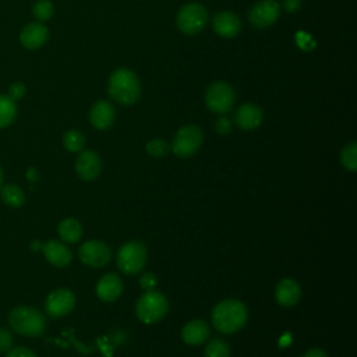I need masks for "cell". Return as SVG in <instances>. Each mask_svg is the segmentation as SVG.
Returning <instances> with one entry per match:
<instances>
[{"mask_svg": "<svg viewBox=\"0 0 357 357\" xmlns=\"http://www.w3.org/2000/svg\"><path fill=\"white\" fill-rule=\"evenodd\" d=\"M211 318L218 332L230 335L243 329L248 319V310L241 301L227 298L213 307Z\"/></svg>", "mask_w": 357, "mask_h": 357, "instance_id": "cell-1", "label": "cell"}, {"mask_svg": "<svg viewBox=\"0 0 357 357\" xmlns=\"http://www.w3.org/2000/svg\"><path fill=\"white\" fill-rule=\"evenodd\" d=\"M107 93L120 105H134L141 96L139 79L132 71L127 68H119L109 78Z\"/></svg>", "mask_w": 357, "mask_h": 357, "instance_id": "cell-2", "label": "cell"}, {"mask_svg": "<svg viewBox=\"0 0 357 357\" xmlns=\"http://www.w3.org/2000/svg\"><path fill=\"white\" fill-rule=\"evenodd\" d=\"M8 325L10 328L22 336H39L46 329V318L45 315L28 305H20L11 310L8 314Z\"/></svg>", "mask_w": 357, "mask_h": 357, "instance_id": "cell-3", "label": "cell"}, {"mask_svg": "<svg viewBox=\"0 0 357 357\" xmlns=\"http://www.w3.org/2000/svg\"><path fill=\"white\" fill-rule=\"evenodd\" d=\"M169 310L167 298L156 290L145 291L135 304V315L144 324H156L159 322Z\"/></svg>", "mask_w": 357, "mask_h": 357, "instance_id": "cell-4", "label": "cell"}, {"mask_svg": "<svg viewBox=\"0 0 357 357\" xmlns=\"http://www.w3.org/2000/svg\"><path fill=\"white\" fill-rule=\"evenodd\" d=\"M146 258H148L146 247L142 243L132 240L123 244L119 248L116 264L121 273L130 276V275L139 273L144 269L146 264Z\"/></svg>", "mask_w": 357, "mask_h": 357, "instance_id": "cell-5", "label": "cell"}, {"mask_svg": "<svg viewBox=\"0 0 357 357\" xmlns=\"http://www.w3.org/2000/svg\"><path fill=\"white\" fill-rule=\"evenodd\" d=\"M176 24L183 33L197 35L208 24V11L199 3H188L178 10Z\"/></svg>", "mask_w": 357, "mask_h": 357, "instance_id": "cell-6", "label": "cell"}, {"mask_svg": "<svg viewBox=\"0 0 357 357\" xmlns=\"http://www.w3.org/2000/svg\"><path fill=\"white\" fill-rule=\"evenodd\" d=\"M236 100V93L231 85L225 81L212 82L205 92V103L208 109L216 114H227L231 112Z\"/></svg>", "mask_w": 357, "mask_h": 357, "instance_id": "cell-7", "label": "cell"}, {"mask_svg": "<svg viewBox=\"0 0 357 357\" xmlns=\"http://www.w3.org/2000/svg\"><path fill=\"white\" fill-rule=\"evenodd\" d=\"M204 141V134L198 126L190 124L181 127L172 142V151L176 156L185 159L197 153Z\"/></svg>", "mask_w": 357, "mask_h": 357, "instance_id": "cell-8", "label": "cell"}, {"mask_svg": "<svg viewBox=\"0 0 357 357\" xmlns=\"http://www.w3.org/2000/svg\"><path fill=\"white\" fill-rule=\"evenodd\" d=\"M78 258L89 268H103L112 259V250L100 240H88L78 248Z\"/></svg>", "mask_w": 357, "mask_h": 357, "instance_id": "cell-9", "label": "cell"}, {"mask_svg": "<svg viewBox=\"0 0 357 357\" xmlns=\"http://www.w3.org/2000/svg\"><path fill=\"white\" fill-rule=\"evenodd\" d=\"M75 307V296L68 289H56L46 297L45 311L50 318L68 315Z\"/></svg>", "mask_w": 357, "mask_h": 357, "instance_id": "cell-10", "label": "cell"}, {"mask_svg": "<svg viewBox=\"0 0 357 357\" xmlns=\"http://www.w3.org/2000/svg\"><path fill=\"white\" fill-rule=\"evenodd\" d=\"M279 4L275 0H261L251 7L248 13V20L252 26L264 29L276 22V20L279 18Z\"/></svg>", "mask_w": 357, "mask_h": 357, "instance_id": "cell-11", "label": "cell"}, {"mask_svg": "<svg viewBox=\"0 0 357 357\" xmlns=\"http://www.w3.org/2000/svg\"><path fill=\"white\" fill-rule=\"evenodd\" d=\"M75 172L79 178L92 181L102 173V160L95 151H81L75 160Z\"/></svg>", "mask_w": 357, "mask_h": 357, "instance_id": "cell-12", "label": "cell"}, {"mask_svg": "<svg viewBox=\"0 0 357 357\" xmlns=\"http://www.w3.org/2000/svg\"><path fill=\"white\" fill-rule=\"evenodd\" d=\"M123 289V280L117 273H106L96 283V296L103 303H113L121 296Z\"/></svg>", "mask_w": 357, "mask_h": 357, "instance_id": "cell-13", "label": "cell"}, {"mask_svg": "<svg viewBox=\"0 0 357 357\" xmlns=\"http://www.w3.org/2000/svg\"><path fill=\"white\" fill-rule=\"evenodd\" d=\"M301 298V287L298 282L290 278H284L278 282L275 287V300L279 305L290 308L296 305Z\"/></svg>", "mask_w": 357, "mask_h": 357, "instance_id": "cell-14", "label": "cell"}, {"mask_svg": "<svg viewBox=\"0 0 357 357\" xmlns=\"http://www.w3.org/2000/svg\"><path fill=\"white\" fill-rule=\"evenodd\" d=\"M212 26L219 36L234 38L241 31V21L231 11H219L212 20Z\"/></svg>", "mask_w": 357, "mask_h": 357, "instance_id": "cell-15", "label": "cell"}, {"mask_svg": "<svg viewBox=\"0 0 357 357\" xmlns=\"http://www.w3.org/2000/svg\"><path fill=\"white\" fill-rule=\"evenodd\" d=\"M264 113L262 109L254 103L241 105L234 113V123L238 128L250 131L259 127L262 123Z\"/></svg>", "mask_w": 357, "mask_h": 357, "instance_id": "cell-16", "label": "cell"}, {"mask_svg": "<svg viewBox=\"0 0 357 357\" xmlns=\"http://www.w3.org/2000/svg\"><path fill=\"white\" fill-rule=\"evenodd\" d=\"M116 110L107 100H98L89 110V121L96 130H107L114 123Z\"/></svg>", "mask_w": 357, "mask_h": 357, "instance_id": "cell-17", "label": "cell"}, {"mask_svg": "<svg viewBox=\"0 0 357 357\" xmlns=\"http://www.w3.org/2000/svg\"><path fill=\"white\" fill-rule=\"evenodd\" d=\"M42 250L47 262H50L56 268H64L73 259L71 250L67 247L66 243L59 240H49L43 244Z\"/></svg>", "mask_w": 357, "mask_h": 357, "instance_id": "cell-18", "label": "cell"}, {"mask_svg": "<svg viewBox=\"0 0 357 357\" xmlns=\"http://www.w3.org/2000/svg\"><path fill=\"white\" fill-rule=\"evenodd\" d=\"M49 38V31L42 22H31L24 26L20 33V40L26 49H39L42 47Z\"/></svg>", "mask_w": 357, "mask_h": 357, "instance_id": "cell-19", "label": "cell"}, {"mask_svg": "<svg viewBox=\"0 0 357 357\" xmlns=\"http://www.w3.org/2000/svg\"><path fill=\"white\" fill-rule=\"evenodd\" d=\"M211 328L202 319H192L187 322L181 329V337L184 343L190 346H199L209 339Z\"/></svg>", "mask_w": 357, "mask_h": 357, "instance_id": "cell-20", "label": "cell"}, {"mask_svg": "<svg viewBox=\"0 0 357 357\" xmlns=\"http://www.w3.org/2000/svg\"><path fill=\"white\" fill-rule=\"evenodd\" d=\"M57 233L64 243H77L82 237V225L74 218H66L59 223Z\"/></svg>", "mask_w": 357, "mask_h": 357, "instance_id": "cell-21", "label": "cell"}, {"mask_svg": "<svg viewBox=\"0 0 357 357\" xmlns=\"http://www.w3.org/2000/svg\"><path fill=\"white\" fill-rule=\"evenodd\" d=\"M0 197L3 202L11 208H20L25 202L24 191L17 184L13 183L0 187Z\"/></svg>", "mask_w": 357, "mask_h": 357, "instance_id": "cell-22", "label": "cell"}, {"mask_svg": "<svg viewBox=\"0 0 357 357\" xmlns=\"http://www.w3.org/2000/svg\"><path fill=\"white\" fill-rule=\"evenodd\" d=\"M17 116L15 100L7 95H0V128L8 127Z\"/></svg>", "mask_w": 357, "mask_h": 357, "instance_id": "cell-23", "label": "cell"}, {"mask_svg": "<svg viewBox=\"0 0 357 357\" xmlns=\"http://www.w3.org/2000/svg\"><path fill=\"white\" fill-rule=\"evenodd\" d=\"M205 357H230V346L220 337H215L208 342L205 350Z\"/></svg>", "mask_w": 357, "mask_h": 357, "instance_id": "cell-24", "label": "cell"}, {"mask_svg": "<svg viewBox=\"0 0 357 357\" xmlns=\"http://www.w3.org/2000/svg\"><path fill=\"white\" fill-rule=\"evenodd\" d=\"M63 145L68 152H81L85 146V137L77 130H70L63 137Z\"/></svg>", "mask_w": 357, "mask_h": 357, "instance_id": "cell-25", "label": "cell"}, {"mask_svg": "<svg viewBox=\"0 0 357 357\" xmlns=\"http://www.w3.org/2000/svg\"><path fill=\"white\" fill-rule=\"evenodd\" d=\"M340 162L342 166L349 172L357 170V142L353 141L346 145L340 152Z\"/></svg>", "mask_w": 357, "mask_h": 357, "instance_id": "cell-26", "label": "cell"}, {"mask_svg": "<svg viewBox=\"0 0 357 357\" xmlns=\"http://www.w3.org/2000/svg\"><path fill=\"white\" fill-rule=\"evenodd\" d=\"M53 4L50 0H38L33 7H32V13L35 15V18L40 22L47 21L52 18L53 15Z\"/></svg>", "mask_w": 357, "mask_h": 357, "instance_id": "cell-27", "label": "cell"}, {"mask_svg": "<svg viewBox=\"0 0 357 357\" xmlns=\"http://www.w3.org/2000/svg\"><path fill=\"white\" fill-rule=\"evenodd\" d=\"M170 151L169 144L162 138H153L146 144V152L152 158H163Z\"/></svg>", "mask_w": 357, "mask_h": 357, "instance_id": "cell-28", "label": "cell"}, {"mask_svg": "<svg viewBox=\"0 0 357 357\" xmlns=\"http://www.w3.org/2000/svg\"><path fill=\"white\" fill-rule=\"evenodd\" d=\"M156 283H158V279H156V276H155L152 272H145V273H142L141 278H139V286H141L145 291L155 290Z\"/></svg>", "mask_w": 357, "mask_h": 357, "instance_id": "cell-29", "label": "cell"}, {"mask_svg": "<svg viewBox=\"0 0 357 357\" xmlns=\"http://www.w3.org/2000/svg\"><path fill=\"white\" fill-rule=\"evenodd\" d=\"M215 128H216L218 134H220V135H227V134H230L231 130H233V123H231V120H230L229 117L222 116V117L218 119V121H216V124H215Z\"/></svg>", "mask_w": 357, "mask_h": 357, "instance_id": "cell-30", "label": "cell"}, {"mask_svg": "<svg viewBox=\"0 0 357 357\" xmlns=\"http://www.w3.org/2000/svg\"><path fill=\"white\" fill-rule=\"evenodd\" d=\"M13 346V335L8 329L0 328V353H6Z\"/></svg>", "mask_w": 357, "mask_h": 357, "instance_id": "cell-31", "label": "cell"}, {"mask_svg": "<svg viewBox=\"0 0 357 357\" xmlns=\"http://www.w3.org/2000/svg\"><path fill=\"white\" fill-rule=\"evenodd\" d=\"M6 357H36V354L24 346H18V347H13L7 351Z\"/></svg>", "mask_w": 357, "mask_h": 357, "instance_id": "cell-32", "label": "cell"}, {"mask_svg": "<svg viewBox=\"0 0 357 357\" xmlns=\"http://www.w3.org/2000/svg\"><path fill=\"white\" fill-rule=\"evenodd\" d=\"M24 95H25V85L21 84V82H14V84L10 86L8 93H7V96L11 98L13 100H18V99H21Z\"/></svg>", "mask_w": 357, "mask_h": 357, "instance_id": "cell-33", "label": "cell"}, {"mask_svg": "<svg viewBox=\"0 0 357 357\" xmlns=\"http://www.w3.org/2000/svg\"><path fill=\"white\" fill-rule=\"evenodd\" d=\"M283 7L287 13H296L301 7V0H283Z\"/></svg>", "mask_w": 357, "mask_h": 357, "instance_id": "cell-34", "label": "cell"}, {"mask_svg": "<svg viewBox=\"0 0 357 357\" xmlns=\"http://www.w3.org/2000/svg\"><path fill=\"white\" fill-rule=\"evenodd\" d=\"M303 357H328V354L322 349H310L303 354Z\"/></svg>", "mask_w": 357, "mask_h": 357, "instance_id": "cell-35", "label": "cell"}, {"mask_svg": "<svg viewBox=\"0 0 357 357\" xmlns=\"http://www.w3.org/2000/svg\"><path fill=\"white\" fill-rule=\"evenodd\" d=\"M3 185V170H1V167H0V187Z\"/></svg>", "mask_w": 357, "mask_h": 357, "instance_id": "cell-36", "label": "cell"}]
</instances>
